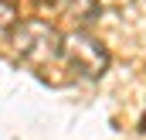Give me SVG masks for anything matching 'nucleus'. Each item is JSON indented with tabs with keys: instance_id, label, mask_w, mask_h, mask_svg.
Returning a JSON list of instances; mask_svg holds the SVG:
<instances>
[{
	"instance_id": "nucleus-1",
	"label": "nucleus",
	"mask_w": 146,
	"mask_h": 140,
	"mask_svg": "<svg viewBox=\"0 0 146 140\" xmlns=\"http://www.w3.org/2000/svg\"><path fill=\"white\" fill-rule=\"evenodd\" d=\"M14 41H17V51L24 58H31V62H48V58H54L61 51V38L54 34V28H48L44 21L21 24L17 34H14Z\"/></svg>"
},
{
	"instance_id": "nucleus-2",
	"label": "nucleus",
	"mask_w": 146,
	"mask_h": 140,
	"mask_svg": "<svg viewBox=\"0 0 146 140\" xmlns=\"http://www.w3.org/2000/svg\"><path fill=\"white\" fill-rule=\"evenodd\" d=\"M61 48L68 51L72 65H75L78 72H85V75H99V72L106 69V51H102V44H99V41H92V38H85V34L65 38V41H61Z\"/></svg>"
}]
</instances>
